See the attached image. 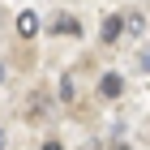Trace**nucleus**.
I'll return each instance as SVG.
<instances>
[{"label": "nucleus", "mask_w": 150, "mask_h": 150, "mask_svg": "<svg viewBox=\"0 0 150 150\" xmlns=\"http://www.w3.org/2000/svg\"><path fill=\"white\" fill-rule=\"evenodd\" d=\"M120 35H129V26L120 22L116 13H112V17H103V30H99V39H103V43H116Z\"/></svg>", "instance_id": "1"}, {"label": "nucleus", "mask_w": 150, "mask_h": 150, "mask_svg": "<svg viewBox=\"0 0 150 150\" xmlns=\"http://www.w3.org/2000/svg\"><path fill=\"white\" fill-rule=\"evenodd\" d=\"M17 35H22V39H35V35H39V17H35L30 9L17 13Z\"/></svg>", "instance_id": "2"}, {"label": "nucleus", "mask_w": 150, "mask_h": 150, "mask_svg": "<svg viewBox=\"0 0 150 150\" xmlns=\"http://www.w3.org/2000/svg\"><path fill=\"white\" fill-rule=\"evenodd\" d=\"M120 90H125V77H120V73H103V81H99V94H103V99H116Z\"/></svg>", "instance_id": "3"}, {"label": "nucleus", "mask_w": 150, "mask_h": 150, "mask_svg": "<svg viewBox=\"0 0 150 150\" xmlns=\"http://www.w3.org/2000/svg\"><path fill=\"white\" fill-rule=\"evenodd\" d=\"M73 94H77V77H73V73H64V77H60V99H64V103H73Z\"/></svg>", "instance_id": "4"}, {"label": "nucleus", "mask_w": 150, "mask_h": 150, "mask_svg": "<svg viewBox=\"0 0 150 150\" xmlns=\"http://www.w3.org/2000/svg\"><path fill=\"white\" fill-rule=\"evenodd\" d=\"M56 35H81V26H77V17H69V13H64V17H60V22H56Z\"/></svg>", "instance_id": "5"}, {"label": "nucleus", "mask_w": 150, "mask_h": 150, "mask_svg": "<svg viewBox=\"0 0 150 150\" xmlns=\"http://www.w3.org/2000/svg\"><path fill=\"white\" fill-rule=\"evenodd\" d=\"M125 26H129V35H142V30H146V17H142V13H129Z\"/></svg>", "instance_id": "6"}, {"label": "nucleus", "mask_w": 150, "mask_h": 150, "mask_svg": "<svg viewBox=\"0 0 150 150\" xmlns=\"http://www.w3.org/2000/svg\"><path fill=\"white\" fill-rule=\"evenodd\" d=\"M142 69H146V73H150V43H146V47H142Z\"/></svg>", "instance_id": "7"}, {"label": "nucleus", "mask_w": 150, "mask_h": 150, "mask_svg": "<svg viewBox=\"0 0 150 150\" xmlns=\"http://www.w3.org/2000/svg\"><path fill=\"white\" fill-rule=\"evenodd\" d=\"M43 150H64V146H60V142H43Z\"/></svg>", "instance_id": "8"}, {"label": "nucleus", "mask_w": 150, "mask_h": 150, "mask_svg": "<svg viewBox=\"0 0 150 150\" xmlns=\"http://www.w3.org/2000/svg\"><path fill=\"white\" fill-rule=\"evenodd\" d=\"M112 150H129V146H125V142H112Z\"/></svg>", "instance_id": "9"}]
</instances>
